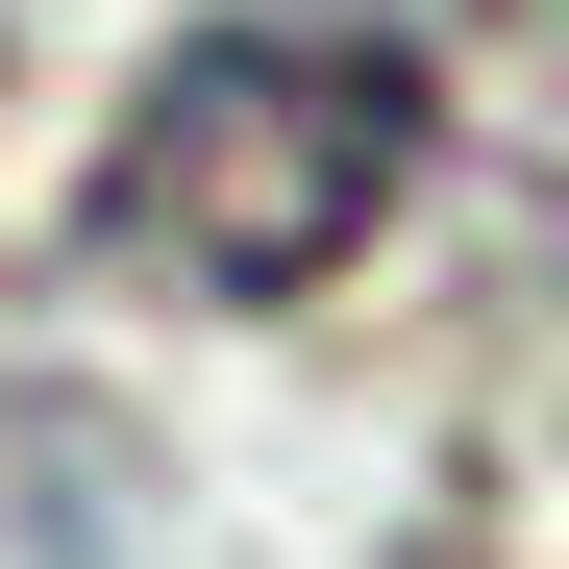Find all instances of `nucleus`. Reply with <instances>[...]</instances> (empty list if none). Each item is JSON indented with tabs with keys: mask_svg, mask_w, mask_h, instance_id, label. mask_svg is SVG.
<instances>
[{
	"mask_svg": "<svg viewBox=\"0 0 569 569\" xmlns=\"http://www.w3.org/2000/svg\"><path fill=\"white\" fill-rule=\"evenodd\" d=\"M0 569H173V545H149L124 421H74L50 371H0Z\"/></svg>",
	"mask_w": 569,
	"mask_h": 569,
	"instance_id": "2",
	"label": "nucleus"
},
{
	"mask_svg": "<svg viewBox=\"0 0 569 569\" xmlns=\"http://www.w3.org/2000/svg\"><path fill=\"white\" fill-rule=\"evenodd\" d=\"M421 149H446L421 0H199V26L124 74L100 173H74V248H100L124 298L272 322V298H322L347 248H397Z\"/></svg>",
	"mask_w": 569,
	"mask_h": 569,
	"instance_id": "1",
	"label": "nucleus"
}]
</instances>
